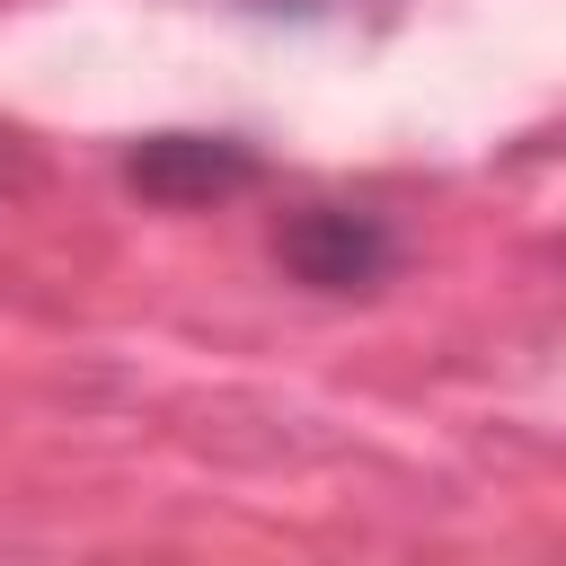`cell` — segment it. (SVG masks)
Wrapping results in <instances>:
<instances>
[{"label":"cell","instance_id":"2","mask_svg":"<svg viewBox=\"0 0 566 566\" xmlns=\"http://www.w3.org/2000/svg\"><path fill=\"white\" fill-rule=\"evenodd\" d=\"M265 177V159L230 133H142L124 150V186L142 203H221V195H248Z\"/></svg>","mask_w":566,"mask_h":566},{"label":"cell","instance_id":"1","mask_svg":"<svg viewBox=\"0 0 566 566\" xmlns=\"http://www.w3.org/2000/svg\"><path fill=\"white\" fill-rule=\"evenodd\" d=\"M274 265L310 292H371L398 265V230L371 203H301L274 230Z\"/></svg>","mask_w":566,"mask_h":566}]
</instances>
